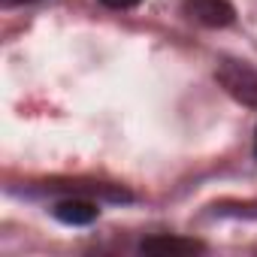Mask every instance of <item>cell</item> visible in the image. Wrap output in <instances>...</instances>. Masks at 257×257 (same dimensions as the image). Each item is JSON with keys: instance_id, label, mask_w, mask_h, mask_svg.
Returning <instances> with one entry per match:
<instances>
[{"instance_id": "cell-1", "label": "cell", "mask_w": 257, "mask_h": 257, "mask_svg": "<svg viewBox=\"0 0 257 257\" xmlns=\"http://www.w3.org/2000/svg\"><path fill=\"white\" fill-rule=\"evenodd\" d=\"M215 76L230 97H236L245 106H257V70L254 67L242 61H221Z\"/></svg>"}, {"instance_id": "cell-2", "label": "cell", "mask_w": 257, "mask_h": 257, "mask_svg": "<svg viewBox=\"0 0 257 257\" xmlns=\"http://www.w3.org/2000/svg\"><path fill=\"white\" fill-rule=\"evenodd\" d=\"M185 16L203 28H227L236 19V10L227 0H185Z\"/></svg>"}, {"instance_id": "cell-3", "label": "cell", "mask_w": 257, "mask_h": 257, "mask_svg": "<svg viewBox=\"0 0 257 257\" xmlns=\"http://www.w3.org/2000/svg\"><path fill=\"white\" fill-rule=\"evenodd\" d=\"M143 254H155V257H182V254H197L203 251V242L197 239H185V236H170V233H158L140 242Z\"/></svg>"}, {"instance_id": "cell-4", "label": "cell", "mask_w": 257, "mask_h": 257, "mask_svg": "<svg viewBox=\"0 0 257 257\" xmlns=\"http://www.w3.org/2000/svg\"><path fill=\"white\" fill-rule=\"evenodd\" d=\"M97 215H100V209H97L91 200H64V203L55 206V218H58L61 224H73V227L91 224Z\"/></svg>"}, {"instance_id": "cell-5", "label": "cell", "mask_w": 257, "mask_h": 257, "mask_svg": "<svg viewBox=\"0 0 257 257\" xmlns=\"http://www.w3.org/2000/svg\"><path fill=\"white\" fill-rule=\"evenodd\" d=\"M103 7H109V10H134V7H140L143 0H100Z\"/></svg>"}, {"instance_id": "cell-6", "label": "cell", "mask_w": 257, "mask_h": 257, "mask_svg": "<svg viewBox=\"0 0 257 257\" xmlns=\"http://www.w3.org/2000/svg\"><path fill=\"white\" fill-rule=\"evenodd\" d=\"M7 4H34V0H7Z\"/></svg>"}, {"instance_id": "cell-7", "label": "cell", "mask_w": 257, "mask_h": 257, "mask_svg": "<svg viewBox=\"0 0 257 257\" xmlns=\"http://www.w3.org/2000/svg\"><path fill=\"white\" fill-rule=\"evenodd\" d=\"M254 149H257V146H254Z\"/></svg>"}]
</instances>
